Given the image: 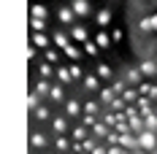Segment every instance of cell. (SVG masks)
Here are the masks:
<instances>
[{
  "instance_id": "cell-30",
  "label": "cell",
  "mask_w": 157,
  "mask_h": 154,
  "mask_svg": "<svg viewBox=\"0 0 157 154\" xmlns=\"http://www.w3.org/2000/svg\"><path fill=\"white\" fill-rule=\"evenodd\" d=\"M35 92H38V95H46V97H49V92H52V84H49V78H41V81L35 84Z\"/></svg>"
},
{
  "instance_id": "cell-21",
  "label": "cell",
  "mask_w": 157,
  "mask_h": 154,
  "mask_svg": "<svg viewBox=\"0 0 157 154\" xmlns=\"http://www.w3.org/2000/svg\"><path fill=\"white\" fill-rule=\"evenodd\" d=\"M114 97H117V92H114V89H100V92H98V100L103 103V108H109Z\"/></svg>"
},
{
  "instance_id": "cell-2",
  "label": "cell",
  "mask_w": 157,
  "mask_h": 154,
  "mask_svg": "<svg viewBox=\"0 0 157 154\" xmlns=\"http://www.w3.org/2000/svg\"><path fill=\"white\" fill-rule=\"evenodd\" d=\"M65 114H68L71 119H81V114H84V106L78 103L76 97H71V100H65Z\"/></svg>"
},
{
  "instance_id": "cell-28",
  "label": "cell",
  "mask_w": 157,
  "mask_h": 154,
  "mask_svg": "<svg viewBox=\"0 0 157 154\" xmlns=\"http://www.w3.org/2000/svg\"><path fill=\"white\" fill-rule=\"evenodd\" d=\"M60 57H63V54L57 51V46H54V49H46V51H44V60H49L52 65H60Z\"/></svg>"
},
{
  "instance_id": "cell-43",
  "label": "cell",
  "mask_w": 157,
  "mask_h": 154,
  "mask_svg": "<svg viewBox=\"0 0 157 154\" xmlns=\"http://www.w3.org/2000/svg\"><path fill=\"white\" fill-rule=\"evenodd\" d=\"M155 111H157V108H155Z\"/></svg>"
},
{
  "instance_id": "cell-4",
  "label": "cell",
  "mask_w": 157,
  "mask_h": 154,
  "mask_svg": "<svg viewBox=\"0 0 157 154\" xmlns=\"http://www.w3.org/2000/svg\"><path fill=\"white\" fill-rule=\"evenodd\" d=\"M119 146L136 152V149H138V135H136V133H119Z\"/></svg>"
},
{
  "instance_id": "cell-34",
  "label": "cell",
  "mask_w": 157,
  "mask_h": 154,
  "mask_svg": "<svg viewBox=\"0 0 157 154\" xmlns=\"http://www.w3.org/2000/svg\"><path fill=\"white\" fill-rule=\"evenodd\" d=\"M111 89H114L117 95H122L127 89V81H125V78H114V87H111Z\"/></svg>"
},
{
  "instance_id": "cell-12",
  "label": "cell",
  "mask_w": 157,
  "mask_h": 154,
  "mask_svg": "<svg viewBox=\"0 0 157 154\" xmlns=\"http://www.w3.org/2000/svg\"><path fill=\"white\" fill-rule=\"evenodd\" d=\"M52 41H54V46H57V49H65L68 43H71V41H73V38H71L68 32H63V30H54V35H52Z\"/></svg>"
},
{
  "instance_id": "cell-14",
  "label": "cell",
  "mask_w": 157,
  "mask_h": 154,
  "mask_svg": "<svg viewBox=\"0 0 157 154\" xmlns=\"http://www.w3.org/2000/svg\"><path fill=\"white\" fill-rule=\"evenodd\" d=\"M141 68H130V70H127L125 73V81L127 84H130V87H138V84H141Z\"/></svg>"
},
{
  "instance_id": "cell-22",
  "label": "cell",
  "mask_w": 157,
  "mask_h": 154,
  "mask_svg": "<svg viewBox=\"0 0 157 154\" xmlns=\"http://www.w3.org/2000/svg\"><path fill=\"white\" fill-rule=\"evenodd\" d=\"M95 22H98V27H106V24L111 22V11L109 8H100V11L95 14Z\"/></svg>"
},
{
  "instance_id": "cell-9",
  "label": "cell",
  "mask_w": 157,
  "mask_h": 154,
  "mask_svg": "<svg viewBox=\"0 0 157 154\" xmlns=\"http://www.w3.org/2000/svg\"><path fill=\"white\" fill-rule=\"evenodd\" d=\"M63 54L68 57V60H73V62H78L81 57H84V51H81V49L76 46V41H71V43H68V46L63 49Z\"/></svg>"
},
{
  "instance_id": "cell-16",
  "label": "cell",
  "mask_w": 157,
  "mask_h": 154,
  "mask_svg": "<svg viewBox=\"0 0 157 154\" xmlns=\"http://www.w3.org/2000/svg\"><path fill=\"white\" fill-rule=\"evenodd\" d=\"M68 119H71L68 114H65V116H54V119H52V127H54V133H57V135H63L65 130H68Z\"/></svg>"
},
{
  "instance_id": "cell-23",
  "label": "cell",
  "mask_w": 157,
  "mask_h": 154,
  "mask_svg": "<svg viewBox=\"0 0 157 154\" xmlns=\"http://www.w3.org/2000/svg\"><path fill=\"white\" fill-rule=\"evenodd\" d=\"M90 133H92V130H90L87 124H73V141H84Z\"/></svg>"
},
{
  "instance_id": "cell-10",
  "label": "cell",
  "mask_w": 157,
  "mask_h": 154,
  "mask_svg": "<svg viewBox=\"0 0 157 154\" xmlns=\"http://www.w3.org/2000/svg\"><path fill=\"white\" fill-rule=\"evenodd\" d=\"M84 87H87L90 92H100V76H98V70L84 76Z\"/></svg>"
},
{
  "instance_id": "cell-36",
  "label": "cell",
  "mask_w": 157,
  "mask_h": 154,
  "mask_svg": "<svg viewBox=\"0 0 157 154\" xmlns=\"http://www.w3.org/2000/svg\"><path fill=\"white\" fill-rule=\"evenodd\" d=\"M98 76L100 78H114V73H111L109 65H98Z\"/></svg>"
},
{
  "instance_id": "cell-37",
  "label": "cell",
  "mask_w": 157,
  "mask_h": 154,
  "mask_svg": "<svg viewBox=\"0 0 157 154\" xmlns=\"http://www.w3.org/2000/svg\"><path fill=\"white\" fill-rule=\"evenodd\" d=\"M25 57H27V60H35V57H38V46H35V43H30V46H27V51H25Z\"/></svg>"
},
{
  "instance_id": "cell-41",
  "label": "cell",
  "mask_w": 157,
  "mask_h": 154,
  "mask_svg": "<svg viewBox=\"0 0 157 154\" xmlns=\"http://www.w3.org/2000/svg\"><path fill=\"white\" fill-rule=\"evenodd\" d=\"M133 154H152V152H144V149H136Z\"/></svg>"
},
{
  "instance_id": "cell-20",
  "label": "cell",
  "mask_w": 157,
  "mask_h": 154,
  "mask_svg": "<svg viewBox=\"0 0 157 154\" xmlns=\"http://www.w3.org/2000/svg\"><path fill=\"white\" fill-rule=\"evenodd\" d=\"M138 68H141L144 76H157V62H155V60H144Z\"/></svg>"
},
{
  "instance_id": "cell-19",
  "label": "cell",
  "mask_w": 157,
  "mask_h": 154,
  "mask_svg": "<svg viewBox=\"0 0 157 154\" xmlns=\"http://www.w3.org/2000/svg\"><path fill=\"white\" fill-rule=\"evenodd\" d=\"M33 43H35L38 49H49V35H46V32L33 30Z\"/></svg>"
},
{
  "instance_id": "cell-1",
  "label": "cell",
  "mask_w": 157,
  "mask_h": 154,
  "mask_svg": "<svg viewBox=\"0 0 157 154\" xmlns=\"http://www.w3.org/2000/svg\"><path fill=\"white\" fill-rule=\"evenodd\" d=\"M138 149H144V152H155L157 149V133L155 130H141L138 133Z\"/></svg>"
},
{
  "instance_id": "cell-40",
  "label": "cell",
  "mask_w": 157,
  "mask_h": 154,
  "mask_svg": "<svg viewBox=\"0 0 157 154\" xmlns=\"http://www.w3.org/2000/svg\"><path fill=\"white\" fill-rule=\"evenodd\" d=\"M152 24H155V32H157V11L152 14Z\"/></svg>"
},
{
  "instance_id": "cell-27",
  "label": "cell",
  "mask_w": 157,
  "mask_h": 154,
  "mask_svg": "<svg viewBox=\"0 0 157 154\" xmlns=\"http://www.w3.org/2000/svg\"><path fill=\"white\" fill-rule=\"evenodd\" d=\"M30 30L44 32L46 30V19H44V16H30Z\"/></svg>"
},
{
  "instance_id": "cell-31",
  "label": "cell",
  "mask_w": 157,
  "mask_h": 154,
  "mask_svg": "<svg viewBox=\"0 0 157 154\" xmlns=\"http://www.w3.org/2000/svg\"><path fill=\"white\" fill-rule=\"evenodd\" d=\"M144 124H146V130H155L157 133V111L146 114V116H144Z\"/></svg>"
},
{
  "instance_id": "cell-35",
  "label": "cell",
  "mask_w": 157,
  "mask_h": 154,
  "mask_svg": "<svg viewBox=\"0 0 157 154\" xmlns=\"http://www.w3.org/2000/svg\"><path fill=\"white\" fill-rule=\"evenodd\" d=\"M35 119H38V122H46V119H49V108L38 106V108H35Z\"/></svg>"
},
{
  "instance_id": "cell-33",
  "label": "cell",
  "mask_w": 157,
  "mask_h": 154,
  "mask_svg": "<svg viewBox=\"0 0 157 154\" xmlns=\"http://www.w3.org/2000/svg\"><path fill=\"white\" fill-rule=\"evenodd\" d=\"M138 27H141L144 32H155V24H152V16H144L141 22H138Z\"/></svg>"
},
{
  "instance_id": "cell-25",
  "label": "cell",
  "mask_w": 157,
  "mask_h": 154,
  "mask_svg": "<svg viewBox=\"0 0 157 154\" xmlns=\"http://www.w3.org/2000/svg\"><path fill=\"white\" fill-rule=\"evenodd\" d=\"M95 41H98V46L100 49H106V46H111V43H114V38H111V32H98V35H95Z\"/></svg>"
},
{
  "instance_id": "cell-26",
  "label": "cell",
  "mask_w": 157,
  "mask_h": 154,
  "mask_svg": "<svg viewBox=\"0 0 157 154\" xmlns=\"http://www.w3.org/2000/svg\"><path fill=\"white\" fill-rule=\"evenodd\" d=\"M68 68H71V76H73V81H84V76H87V73H84V68H81L78 62H71Z\"/></svg>"
},
{
  "instance_id": "cell-8",
  "label": "cell",
  "mask_w": 157,
  "mask_h": 154,
  "mask_svg": "<svg viewBox=\"0 0 157 154\" xmlns=\"http://www.w3.org/2000/svg\"><path fill=\"white\" fill-rule=\"evenodd\" d=\"M38 76L41 78H54L57 76V65H52L49 60H44L41 65H38Z\"/></svg>"
},
{
  "instance_id": "cell-13",
  "label": "cell",
  "mask_w": 157,
  "mask_h": 154,
  "mask_svg": "<svg viewBox=\"0 0 157 154\" xmlns=\"http://www.w3.org/2000/svg\"><path fill=\"white\" fill-rule=\"evenodd\" d=\"M54 149H57V152H71V149H73V141L65 138V133L63 135H54Z\"/></svg>"
},
{
  "instance_id": "cell-5",
  "label": "cell",
  "mask_w": 157,
  "mask_h": 154,
  "mask_svg": "<svg viewBox=\"0 0 157 154\" xmlns=\"http://www.w3.org/2000/svg\"><path fill=\"white\" fill-rule=\"evenodd\" d=\"M71 8L76 11V16L78 19H84V16H90V0H71Z\"/></svg>"
},
{
  "instance_id": "cell-38",
  "label": "cell",
  "mask_w": 157,
  "mask_h": 154,
  "mask_svg": "<svg viewBox=\"0 0 157 154\" xmlns=\"http://www.w3.org/2000/svg\"><path fill=\"white\" fill-rule=\"evenodd\" d=\"M111 38H114V43H119V41L125 38V32L122 30H111Z\"/></svg>"
},
{
  "instance_id": "cell-7",
  "label": "cell",
  "mask_w": 157,
  "mask_h": 154,
  "mask_svg": "<svg viewBox=\"0 0 157 154\" xmlns=\"http://www.w3.org/2000/svg\"><path fill=\"white\" fill-rule=\"evenodd\" d=\"M57 19H60L63 24H73V22H76V11H73L71 6H65V8H57Z\"/></svg>"
},
{
  "instance_id": "cell-17",
  "label": "cell",
  "mask_w": 157,
  "mask_h": 154,
  "mask_svg": "<svg viewBox=\"0 0 157 154\" xmlns=\"http://www.w3.org/2000/svg\"><path fill=\"white\" fill-rule=\"evenodd\" d=\"M57 81H63V84H73V76H71V68H65V65H57Z\"/></svg>"
},
{
  "instance_id": "cell-29",
  "label": "cell",
  "mask_w": 157,
  "mask_h": 154,
  "mask_svg": "<svg viewBox=\"0 0 157 154\" xmlns=\"http://www.w3.org/2000/svg\"><path fill=\"white\" fill-rule=\"evenodd\" d=\"M30 16H44V19H46L49 8H46V6H41V3H33V6H30Z\"/></svg>"
},
{
  "instance_id": "cell-6",
  "label": "cell",
  "mask_w": 157,
  "mask_h": 154,
  "mask_svg": "<svg viewBox=\"0 0 157 154\" xmlns=\"http://www.w3.org/2000/svg\"><path fill=\"white\" fill-rule=\"evenodd\" d=\"M71 38H73L76 43H87V41H90V32H87L84 24H73V27H71Z\"/></svg>"
},
{
  "instance_id": "cell-15",
  "label": "cell",
  "mask_w": 157,
  "mask_h": 154,
  "mask_svg": "<svg viewBox=\"0 0 157 154\" xmlns=\"http://www.w3.org/2000/svg\"><path fill=\"white\" fill-rule=\"evenodd\" d=\"M136 106H138V111H141L144 116H146V114H152V111H155V108H152V97H149V95H141V97H138V100H136Z\"/></svg>"
},
{
  "instance_id": "cell-44",
  "label": "cell",
  "mask_w": 157,
  "mask_h": 154,
  "mask_svg": "<svg viewBox=\"0 0 157 154\" xmlns=\"http://www.w3.org/2000/svg\"><path fill=\"white\" fill-rule=\"evenodd\" d=\"M71 154H73V152H71Z\"/></svg>"
},
{
  "instance_id": "cell-18",
  "label": "cell",
  "mask_w": 157,
  "mask_h": 154,
  "mask_svg": "<svg viewBox=\"0 0 157 154\" xmlns=\"http://www.w3.org/2000/svg\"><path fill=\"white\" fill-rule=\"evenodd\" d=\"M41 97H44V95H38L35 89H30V92H27V111H30V114L41 106Z\"/></svg>"
},
{
  "instance_id": "cell-39",
  "label": "cell",
  "mask_w": 157,
  "mask_h": 154,
  "mask_svg": "<svg viewBox=\"0 0 157 154\" xmlns=\"http://www.w3.org/2000/svg\"><path fill=\"white\" fill-rule=\"evenodd\" d=\"M152 92V84H138V95H149Z\"/></svg>"
},
{
  "instance_id": "cell-32",
  "label": "cell",
  "mask_w": 157,
  "mask_h": 154,
  "mask_svg": "<svg viewBox=\"0 0 157 154\" xmlns=\"http://www.w3.org/2000/svg\"><path fill=\"white\" fill-rule=\"evenodd\" d=\"M98 51H100L98 41H87V43H84V54H90V57H98Z\"/></svg>"
},
{
  "instance_id": "cell-24",
  "label": "cell",
  "mask_w": 157,
  "mask_h": 154,
  "mask_svg": "<svg viewBox=\"0 0 157 154\" xmlns=\"http://www.w3.org/2000/svg\"><path fill=\"white\" fill-rule=\"evenodd\" d=\"M46 143H49V141H46L44 133H33V135H30V146H33V149H44Z\"/></svg>"
},
{
  "instance_id": "cell-42",
  "label": "cell",
  "mask_w": 157,
  "mask_h": 154,
  "mask_svg": "<svg viewBox=\"0 0 157 154\" xmlns=\"http://www.w3.org/2000/svg\"><path fill=\"white\" fill-rule=\"evenodd\" d=\"M152 154H157V149H155V152H152Z\"/></svg>"
},
{
  "instance_id": "cell-3",
  "label": "cell",
  "mask_w": 157,
  "mask_h": 154,
  "mask_svg": "<svg viewBox=\"0 0 157 154\" xmlns=\"http://www.w3.org/2000/svg\"><path fill=\"white\" fill-rule=\"evenodd\" d=\"M49 100H52V103H65V100H68V97H65V84H63V81L52 84V92H49Z\"/></svg>"
},
{
  "instance_id": "cell-11",
  "label": "cell",
  "mask_w": 157,
  "mask_h": 154,
  "mask_svg": "<svg viewBox=\"0 0 157 154\" xmlns=\"http://www.w3.org/2000/svg\"><path fill=\"white\" fill-rule=\"evenodd\" d=\"M90 130H92V135H95V138H100V141H106V135L111 133V127L103 122V119H98V124H95V127H90Z\"/></svg>"
}]
</instances>
